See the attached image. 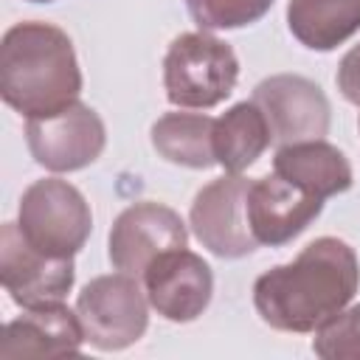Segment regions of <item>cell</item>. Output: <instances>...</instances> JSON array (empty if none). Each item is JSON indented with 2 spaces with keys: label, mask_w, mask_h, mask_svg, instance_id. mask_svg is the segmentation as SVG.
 Returning a JSON list of instances; mask_svg holds the SVG:
<instances>
[{
  "label": "cell",
  "mask_w": 360,
  "mask_h": 360,
  "mask_svg": "<svg viewBox=\"0 0 360 360\" xmlns=\"http://www.w3.org/2000/svg\"><path fill=\"white\" fill-rule=\"evenodd\" d=\"M357 287L354 250L338 236H321L292 262L262 273L253 284V304L259 318L278 332H315L349 307Z\"/></svg>",
  "instance_id": "6da1fadb"
},
{
  "label": "cell",
  "mask_w": 360,
  "mask_h": 360,
  "mask_svg": "<svg viewBox=\"0 0 360 360\" xmlns=\"http://www.w3.org/2000/svg\"><path fill=\"white\" fill-rule=\"evenodd\" d=\"M82 70L70 37L51 22H17L0 45V96L25 118L53 115L79 101Z\"/></svg>",
  "instance_id": "7a4b0ae2"
},
{
  "label": "cell",
  "mask_w": 360,
  "mask_h": 360,
  "mask_svg": "<svg viewBox=\"0 0 360 360\" xmlns=\"http://www.w3.org/2000/svg\"><path fill=\"white\" fill-rule=\"evenodd\" d=\"M239 59L228 42L208 31L180 34L163 59V87L174 107L208 110L233 93Z\"/></svg>",
  "instance_id": "3957f363"
},
{
  "label": "cell",
  "mask_w": 360,
  "mask_h": 360,
  "mask_svg": "<svg viewBox=\"0 0 360 360\" xmlns=\"http://www.w3.org/2000/svg\"><path fill=\"white\" fill-rule=\"evenodd\" d=\"M17 225L37 250L73 259L93 231V214L76 186L59 177H42L22 191Z\"/></svg>",
  "instance_id": "277c9868"
},
{
  "label": "cell",
  "mask_w": 360,
  "mask_h": 360,
  "mask_svg": "<svg viewBox=\"0 0 360 360\" xmlns=\"http://www.w3.org/2000/svg\"><path fill=\"white\" fill-rule=\"evenodd\" d=\"M149 298L141 278L115 273L87 281L76 298L84 340L98 352H118L138 343L149 323Z\"/></svg>",
  "instance_id": "5b68a950"
},
{
  "label": "cell",
  "mask_w": 360,
  "mask_h": 360,
  "mask_svg": "<svg viewBox=\"0 0 360 360\" xmlns=\"http://www.w3.org/2000/svg\"><path fill=\"white\" fill-rule=\"evenodd\" d=\"M25 141L31 158L48 172H76L104 152L107 129L93 107L73 101L53 115L28 118Z\"/></svg>",
  "instance_id": "8992f818"
},
{
  "label": "cell",
  "mask_w": 360,
  "mask_h": 360,
  "mask_svg": "<svg viewBox=\"0 0 360 360\" xmlns=\"http://www.w3.org/2000/svg\"><path fill=\"white\" fill-rule=\"evenodd\" d=\"M76 278L73 259H56L25 242L17 222L0 231V281L22 309L62 304Z\"/></svg>",
  "instance_id": "52a82bcc"
},
{
  "label": "cell",
  "mask_w": 360,
  "mask_h": 360,
  "mask_svg": "<svg viewBox=\"0 0 360 360\" xmlns=\"http://www.w3.org/2000/svg\"><path fill=\"white\" fill-rule=\"evenodd\" d=\"M186 242L188 231L177 211L152 200H141L115 217L107 253L118 273L141 278L160 253L186 248Z\"/></svg>",
  "instance_id": "ba28073f"
},
{
  "label": "cell",
  "mask_w": 360,
  "mask_h": 360,
  "mask_svg": "<svg viewBox=\"0 0 360 360\" xmlns=\"http://www.w3.org/2000/svg\"><path fill=\"white\" fill-rule=\"evenodd\" d=\"M248 186L242 174H222L202 186L191 202V231L202 248L219 259H239L256 250V239L248 225Z\"/></svg>",
  "instance_id": "9c48e42d"
},
{
  "label": "cell",
  "mask_w": 360,
  "mask_h": 360,
  "mask_svg": "<svg viewBox=\"0 0 360 360\" xmlns=\"http://www.w3.org/2000/svg\"><path fill=\"white\" fill-rule=\"evenodd\" d=\"M253 104L264 112L273 143L321 141L329 132V101L323 90L295 73H278L256 84Z\"/></svg>",
  "instance_id": "30bf717a"
},
{
  "label": "cell",
  "mask_w": 360,
  "mask_h": 360,
  "mask_svg": "<svg viewBox=\"0 0 360 360\" xmlns=\"http://www.w3.org/2000/svg\"><path fill=\"white\" fill-rule=\"evenodd\" d=\"M141 284L149 307L172 323H188L200 318L211 304L214 292V276L208 262L186 248L160 253L141 276Z\"/></svg>",
  "instance_id": "8fae6325"
},
{
  "label": "cell",
  "mask_w": 360,
  "mask_h": 360,
  "mask_svg": "<svg viewBox=\"0 0 360 360\" xmlns=\"http://www.w3.org/2000/svg\"><path fill=\"white\" fill-rule=\"evenodd\" d=\"M248 225L259 245H287L292 242L323 208V200L307 188L290 183L287 177L270 172L250 180L248 186Z\"/></svg>",
  "instance_id": "7c38bea8"
},
{
  "label": "cell",
  "mask_w": 360,
  "mask_h": 360,
  "mask_svg": "<svg viewBox=\"0 0 360 360\" xmlns=\"http://www.w3.org/2000/svg\"><path fill=\"white\" fill-rule=\"evenodd\" d=\"M84 343V329L76 312L65 304L22 309L20 318L6 323L0 340V357H70L79 354Z\"/></svg>",
  "instance_id": "4fadbf2b"
},
{
  "label": "cell",
  "mask_w": 360,
  "mask_h": 360,
  "mask_svg": "<svg viewBox=\"0 0 360 360\" xmlns=\"http://www.w3.org/2000/svg\"><path fill=\"white\" fill-rule=\"evenodd\" d=\"M273 172L321 200H329L352 186V163L338 146L326 143L323 138L278 146Z\"/></svg>",
  "instance_id": "5bb4252c"
},
{
  "label": "cell",
  "mask_w": 360,
  "mask_h": 360,
  "mask_svg": "<svg viewBox=\"0 0 360 360\" xmlns=\"http://www.w3.org/2000/svg\"><path fill=\"white\" fill-rule=\"evenodd\" d=\"M287 25L309 51H332L360 31V0H290Z\"/></svg>",
  "instance_id": "9a60e30c"
},
{
  "label": "cell",
  "mask_w": 360,
  "mask_h": 360,
  "mask_svg": "<svg viewBox=\"0 0 360 360\" xmlns=\"http://www.w3.org/2000/svg\"><path fill=\"white\" fill-rule=\"evenodd\" d=\"M273 143L264 112L253 101L233 104L214 124V158L228 174L250 169Z\"/></svg>",
  "instance_id": "2e32d148"
},
{
  "label": "cell",
  "mask_w": 360,
  "mask_h": 360,
  "mask_svg": "<svg viewBox=\"0 0 360 360\" xmlns=\"http://www.w3.org/2000/svg\"><path fill=\"white\" fill-rule=\"evenodd\" d=\"M214 124L217 118L202 112H166L152 124V146L169 163L208 169L217 163Z\"/></svg>",
  "instance_id": "e0dca14e"
},
{
  "label": "cell",
  "mask_w": 360,
  "mask_h": 360,
  "mask_svg": "<svg viewBox=\"0 0 360 360\" xmlns=\"http://www.w3.org/2000/svg\"><path fill=\"white\" fill-rule=\"evenodd\" d=\"M273 0H186L191 20L202 31H228L262 20Z\"/></svg>",
  "instance_id": "ac0fdd59"
},
{
  "label": "cell",
  "mask_w": 360,
  "mask_h": 360,
  "mask_svg": "<svg viewBox=\"0 0 360 360\" xmlns=\"http://www.w3.org/2000/svg\"><path fill=\"white\" fill-rule=\"evenodd\" d=\"M312 352L323 360H360V304L326 318L315 329Z\"/></svg>",
  "instance_id": "d6986e66"
},
{
  "label": "cell",
  "mask_w": 360,
  "mask_h": 360,
  "mask_svg": "<svg viewBox=\"0 0 360 360\" xmlns=\"http://www.w3.org/2000/svg\"><path fill=\"white\" fill-rule=\"evenodd\" d=\"M338 87L343 93L346 101H352L354 107H360V45H354L338 68Z\"/></svg>",
  "instance_id": "ffe728a7"
},
{
  "label": "cell",
  "mask_w": 360,
  "mask_h": 360,
  "mask_svg": "<svg viewBox=\"0 0 360 360\" xmlns=\"http://www.w3.org/2000/svg\"><path fill=\"white\" fill-rule=\"evenodd\" d=\"M31 3H51V0H31Z\"/></svg>",
  "instance_id": "44dd1931"
}]
</instances>
